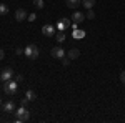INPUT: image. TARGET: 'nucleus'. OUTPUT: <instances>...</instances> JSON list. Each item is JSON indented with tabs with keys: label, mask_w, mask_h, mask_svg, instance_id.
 <instances>
[{
	"label": "nucleus",
	"mask_w": 125,
	"mask_h": 123,
	"mask_svg": "<svg viewBox=\"0 0 125 123\" xmlns=\"http://www.w3.org/2000/svg\"><path fill=\"white\" fill-rule=\"evenodd\" d=\"M70 25H72V20L67 19V17H62V19L57 22V30H62V32H65V30H67Z\"/></svg>",
	"instance_id": "4"
},
{
	"label": "nucleus",
	"mask_w": 125,
	"mask_h": 123,
	"mask_svg": "<svg viewBox=\"0 0 125 123\" xmlns=\"http://www.w3.org/2000/svg\"><path fill=\"white\" fill-rule=\"evenodd\" d=\"M0 103H2V98H0Z\"/></svg>",
	"instance_id": "26"
},
{
	"label": "nucleus",
	"mask_w": 125,
	"mask_h": 123,
	"mask_svg": "<svg viewBox=\"0 0 125 123\" xmlns=\"http://www.w3.org/2000/svg\"><path fill=\"white\" fill-rule=\"evenodd\" d=\"M15 80H17V82H22V80H23V76H22V75H17V76H15Z\"/></svg>",
	"instance_id": "25"
},
{
	"label": "nucleus",
	"mask_w": 125,
	"mask_h": 123,
	"mask_svg": "<svg viewBox=\"0 0 125 123\" xmlns=\"http://www.w3.org/2000/svg\"><path fill=\"white\" fill-rule=\"evenodd\" d=\"M25 57L30 58V60L39 58V48H37V45H33V43L27 45V47H25Z\"/></svg>",
	"instance_id": "3"
},
{
	"label": "nucleus",
	"mask_w": 125,
	"mask_h": 123,
	"mask_svg": "<svg viewBox=\"0 0 125 123\" xmlns=\"http://www.w3.org/2000/svg\"><path fill=\"white\" fill-rule=\"evenodd\" d=\"M13 76H15V73H13V70H12V68H3V70H2V73H0V78H2V82H3V83H5V82H9V80H12V78H13Z\"/></svg>",
	"instance_id": "5"
},
{
	"label": "nucleus",
	"mask_w": 125,
	"mask_h": 123,
	"mask_svg": "<svg viewBox=\"0 0 125 123\" xmlns=\"http://www.w3.org/2000/svg\"><path fill=\"white\" fill-rule=\"evenodd\" d=\"M120 82H122V83H125V70L120 73Z\"/></svg>",
	"instance_id": "22"
},
{
	"label": "nucleus",
	"mask_w": 125,
	"mask_h": 123,
	"mask_svg": "<svg viewBox=\"0 0 125 123\" xmlns=\"http://www.w3.org/2000/svg\"><path fill=\"white\" fill-rule=\"evenodd\" d=\"M29 118H30V112L27 110V106H20L19 110H15V122L17 123L29 122Z\"/></svg>",
	"instance_id": "1"
},
{
	"label": "nucleus",
	"mask_w": 125,
	"mask_h": 123,
	"mask_svg": "<svg viewBox=\"0 0 125 123\" xmlns=\"http://www.w3.org/2000/svg\"><path fill=\"white\" fill-rule=\"evenodd\" d=\"M62 63H63V65L67 66L68 63H70V60H68V58H65V57H63V58H62Z\"/></svg>",
	"instance_id": "23"
},
{
	"label": "nucleus",
	"mask_w": 125,
	"mask_h": 123,
	"mask_svg": "<svg viewBox=\"0 0 125 123\" xmlns=\"http://www.w3.org/2000/svg\"><path fill=\"white\" fill-rule=\"evenodd\" d=\"M50 53H52V57H53V58H58V60H62V58L65 57V50H63L62 47H53Z\"/></svg>",
	"instance_id": "7"
},
{
	"label": "nucleus",
	"mask_w": 125,
	"mask_h": 123,
	"mask_svg": "<svg viewBox=\"0 0 125 123\" xmlns=\"http://www.w3.org/2000/svg\"><path fill=\"white\" fill-rule=\"evenodd\" d=\"M25 96L29 98L30 102H33V100L37 98V95H35V92H32V90H27V93H25Z\"/></svg>",
	"instance_id": "15"
},
{
	"label": "nucleus",
	"mask_w": 125,
	"mask_h": 123,
	"mask_svg": "<svg viewBox=\"0 0 125 123\" xmlns=\"http://www.w3.org/2000/svg\"><path fill=\"white\" fill-rule=\"evenodd\" d=\"M27 20H29V22H35V20H37V15H35V13H30L29 17H27Z\"/></svg>",
	"instance_id": "21"
},
{
	"label": "nucleus",
	"mask_w": 125,
	"mask_h": 123,
	"mask_svg": "<svg viewBox=\"0 0 125 123\" xmlns=\"http://www.w3.org/2000/svg\"><path fill=\"white\" fill-rule=\"evenodd\" d=\"M73 37H75V38H82V37H85V32H83V30H75Z\"/></svg>",
	"instance_id": "18"
},
{
	"label": "nucleus",
	"mask_w": 125,
	"mask_h": 123,
	"mask_svg": "<svg viewBox=\"0 0 125 123\" xmlns=\"http://www.w3.org/2000/svg\"><path fill=\"white\" fill-rule=\"evenodd\" d=\"M3 58H5V52L0 48V60H3Z\"/></svg>",
	"instance_id": "24"
},
{
	"label": "nucleus",
	"mask_w": 125,
	"mask_h": 123,
	"mask_svg": "<svg viewBox=\"0 0 125 123\" xmlns=\"http://www.w3.org/2000/svg\"><path fill=\"white\" fill-rule=\"evenodd\" d=\"M30 100L29 98H27V96H25V98H22V100H20V106H27V103H29Z\"/></svg>",
	"instance_id": "20"
},
{
	"label": "nucleus",
	"mask_w": 125,
	"mask_h": 123,
	"mask_svg": "<svg viewBox=\"0 0 125 123\" xmlns=\"http://www.w3.org/2000/svg\"><path fill=\"white\" fill-rule=\"evenodd\" d=\"M55 38H57V42H60V43H62V42L65 40V32H62V30H58L57 33H55Z\"/></svg>",
	"instance_id": "13"
},
{
	"label": "nucleus",
	"mask_w": 125,
	"mask_h": 123,
	"mask_svg": "<svg viewBox=\"0 0 125 123\" xmlns=\"http://www.w3.org/2000/svg\"><path fill=\"white\" fill-rule=\"evenodd\" d=\"M80 3H82V0H65V5L68 9H77Z\"/></svg>",
	"instance_id": "12"
},
{
	"label": "nucleus",
	"mask_w": 125,
	"mask_h": 123,
	"mask_svg": "<svg viewBox=\"0 0 125 123\" xmlns=\"http://www.w3.org/2000/svg\"><path fill=\"white\" fill-rule=\"evenodd\" d=\"M27 17H29V15H27V12H25L23 9H19L17 12H15V19H17V22H23V20H27Z\"/></svg>",
	"instance_id": "10"
},
{
	"label": "nucleus",
	"mask_w": 125,
	"mask_h": 123,
	"mask_svg": "<svg viewBox=\"0 0 125 123\" xmlns=\"http://www.w3.org/2000/svg\"><path fill=\"white\" fill-rule=\"evenodd\" d=\"M55 28H57V27H53V25H50V23H45V25L42 27V33H43L45 37H53V35H55Z\"/></svg>",
	"instance_id": "6"
},
{
	"label": "nucleus",
	"mask_w": 125,
	"mask_h": 123,
	"mask_svg": "<svg viewBox=\"0 0 125 123\" xmlns=\"http://www.w3.org/2000/svg\"><path fill=\"white\" fill-rule=\"evenodd\" d=\"M17 90H19V82H17V80H9V82H5L3 92L7 95H15Z\"/></svg>",
	"instance_id": "2"
},
{
	"label": "nucleus",
	"mask_w": 125,
	"mask_h": 123,
	"mask_svg": "<svg viewBox=\"0 0 125 123\" xmlns=\"http://www.w3.org/2000/svg\"><path fill=\"white\" fill-rule=\"evenodd\" d=\"M67 55H68V58L75 60V58L80 57V50H78V48H70V50L67 52Z\"/></svg>",
	"instance_id": "11"
},
{
	"label": "nucleus",
	"mask_w": 125,
	"mask_h": 123,
	"mask_svg": "<svg viewBox=\"0 0 125 123\" xmlns=\"http://www.w3.org/2000/svg\"><path fill=\"white\" fill-rule=\"evenodd\" d=\"M17 108H15V102L13 100H9V102H5L3 103V112L5 113H12V112H15Z\"/></svg>",
	"instance_id": "8"
},
{
	"label": "nucleus",
	"mask_w": 125,
	"mask_h": 123,
	"mask_svg": "<svg viewBox=\"0 0 125 123\" xmlns=\"http://www.w3.org/2000/svg\"><path fill=\"white\" fill-rule=\"evenodd\" d=\"M85 17H87L88 20H94V19H95V12H94L92 9H88V12H87V15H85Z\"/></svg>",
	"instance_id": "17"
},
{
	"label": "nucleus",
	"mask_w": 125,
	"mask_h": 123,
	"mask_svg": "<svg viewBox=\"0 0 125 123\" xmlns=\"http://www.w3.org/2000/svg\"><path fill=\"white\" fill-rule=\"evenodd\" d=\"M82 5H83L85 9H92V7L95 5V0H82Z\"/></svg>",
	"instance_id": "14"
},
{
	"label": "nucleus",
	"mask_w": 125,
	"mask_h": 123,
	"mask_svg": "<svg viewBox=\"0 0 125 123\" xmlns=\"http://www.w3.org/2000/svg\"><path fill=\"white\" fill-rule=\"evenodd\" d=\"M33 5L37 9H43V0H33Z\"/></svg>",
	"instance_id": "19"
},
{
	"label": "nucleus",
	"mask_w": 125,
	"mask_h": 123,
	"mask_svg": "<svg viewBox=\"0 0 125 123\" xmlns=\"http://www.w3.org/2000/svg\"><path fill=\"white\" fill-rule=\"evenodd\" d=\"M85 19H87L85 13H82V12H75V13L72 15V22H75V23H82Z\"/></svg>",
	"instance_id": "9"
},
{
	"label": "nucleus",
	"mask_w": 125,
	"mask_h": 123,
	"mask_svg": "<svg viewBox=\"0 0 125 123\" xmlns=\"http://www.w3.org/2000/svg\"><path fill=\"white\" fill-rule=\"evenodd\" d=\"M9 13V7L5 3H0V15H7Z\"/></svg>",
	"instance_id": "16"
}]
</instances>
